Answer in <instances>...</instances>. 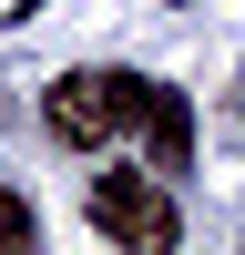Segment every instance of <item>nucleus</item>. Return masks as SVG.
Returning a JSON list of instances; mask_svg holds the SVG:
<instances>
[{"label": "nucleus", "instance_id": "obj_1", "mask_svg": "<svg viewBox=\"0 0 245 255\" xmlns=\"http://www.w3.org/2000/svg\"><path fill=\"white\" fill-rule=\"evenodd\" d=\"M143 92H153L143 72H61L51 92H41V123H51V143H72V153H113V143H133Z\"/></svg>", "mask_w": 245, "mask_h": 255}, {"label": "nucleus", "instance_id": "obj_2", "mask_svg": "<svg viewBox=\"0 0 245 255\" xmlns=\"http://www.w3.org/2000/svg\"><path fill=\"white\" fill-rule=\"evenodd\" d=\"M82 215H92L102 245H133V255H163V245L184 235V225H174V194H163L153 174H122V163H113V174H92Z\"/></svg>", "mask_w": 245, "mask_h": 255}, {"label": "nucleus", "instance_id": "obj_3", "mask_svg": "<svg viewBox=\"0 0 245 255\" xmlns=\"http://www.w3.org/2000/svg\"><path fill=\"white\" fill-rule=\"evenodd\" d=\"M133 143H143V163L153 174H194V102L184 92H143V123H133Z\"/></svg>", "mask_w": 245, "mask_h": 255}, {"label": "nucleus", "instance_id": "obj_4", "mask_svg": "<svg viewBox=\"0 0 245 255\" xmlns=\"http://www.w3.org/2000/svg\"><path fill=\"white\" fill-rule=\"evenodd\" d=\"M31 245H41V215L20 194H0V255H31Z\"/></svg>", "mask_w": 245, "mask_h": 255}]
</instances>
